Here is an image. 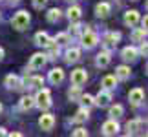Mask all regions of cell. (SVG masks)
<instances>
[{
	"label": "cell",
	"instance_id": "20",
	"mask_svg": "<svg viewBox=\"0 0 148 137\" xmlns=\"http://www.w3.org/2000/svg\"><path fill=\"white\" fill-rule=\"evenodd\" d=\"M130 75H132V71H130V66H119L117 70H115L117 81H126V79H130Z\"/></svg>",
	"mask_w": 148,
	"mask_h": 137
},
{
	"label": "cell",
	"instance_id": "4",
	"mask_svg": "<svg viewBox=\"0 0 148 137\" xmlns=\"http://www.w3.org/2000/svg\"><path fill=\"white\" fill-rule=\"evenodd\" d=\"M121 40V33H117V31H108L106 35H104V40H102V44H104V48L110 51L113 49L117 46V42Z\"/></svg>",
	"mask_w": 148,
	"mask_h": 137
},
{
	"label": "cell",
	"instance_id": "9",
	"mask_svg": "<svg viewBox=\"0 0 148 137\" xmlns=\"http://www.w3.org/2000/svg\"><path fill=\"white\" fill-rule=\"evenodd\" d=\"M110 101H112V93H110V90H104V88H102L99 91V95L95 97V104L101 106V108L108 106V104H110Z\"/></svg>",
	"mask_w": 148,
	"mask_h": 137
},
{
	"label": "cell",
	"instance_id": "22",
	"mask_svg": "<svg viewBox=\"0 0 148 137\" xmlns=\"http://www.w3.org/2000/svg\"><path fill=\"white\" fill-rule=\"evenodd\" d=\"M146 35H148V31L145 29V27H137V29H134V33H132V40L141 44L146 38Z\"/></svg>",
	"mask_w": 148,
	"mask_h": 137
},
{
	"label": "cell",
	"instance_id": "14",
	"mask_svg": "<svg viewBox=\"0 0 148 137\" xmlns=\"http://www.w3.org/2000/svg\"><path fill=\"white\" fill-rule=\"evenodd\" d=\"M137 22H139V13H137L135 9H130V11H126V13H124V24H126V26L134 27Z\"/></svg>",
	"mask_w": 148,
	"mask_h": 137
},
{
	"label": "cell",
	"instance_id": "29",
	"mask_svg": "<svg viewBox=\"0 0 148 137\" xmlns=\"http://www.w3.org/2000/svg\"><path fill=\"white\" fill-rule=\"evenodd\" d=\"M123 113H124V108L121 104H113L110 108V119H121Z\"/></svg>",
	"mask_w": 148,
	"mask_h": 137
},
{
	"label": "cell",
	"instance_id": "23",
	"mask_svg": "<svg viewBox=\"0 0 148 137\" xmlns=\"http://www.w3.org/2000/svg\"><path fill=\"white\" fill-rule=\"evenodd\" d=\"M81 95H82V91H81V86H73L70 88V91H68V99H70L71 102H77L79 99H81Z\"/></svg>",
	"mask_w": 148,
	"mask_h": 137
},
{
	"label": "cell",
	"instance_id": "28",
	"mask_svg": "<svg viewBox=\"0 0 148 137\" xmlns=\"http://www.w3.org/2000/svg\"><path fill=\"white\" fill-rule=\"evenodd\" d=\"M46 16H48V22L55 24V22L62 16V11H60L59 8H53V9H49V11H48V15H46Z\"/></svg>",
	"mask_w": 148,
	"mask_h": 137
},
{
	"label": "cell",
	"instance_id": "6",
	"mask_svg": "<svg viewBox=\"0 0 148 137\" xmlns=\"http://www.w3.org/2000/svg\"><path fill=\"white\" fill-rule=\"evenodd\" d=\"M38 126H40V130H44V132L53 130V126H55V117L51 115V113H44V115H40V119H38Z\"/></svg>",
	"mask_w": 148,
	"mask_h": 137
},
{
	"label": "cell",
	"instance_id": "30",
	"mask_svg": "<svg viewBox=\"0 0 148 137\" xmlns=\"http://www.w3.org/2000/svg\"><path fill=\"white\" fill-rule=\"evenodd\" d=\"M42 84H44V79L37 75V77L29 79V84H27V88H33V90H40V88H42Z\"/></svg>",
	"mask_w": 148,
	"mask_h": 137
},
{
	"label": "cell",
	"instance_id": "34",
	"mask_svg": "<svg viewBox=\"0 0 148 137\" xmlns=\"http://www.w3.org/2000/svg\"><path fill=\"white\" fill-rule=\"evenodd\" d=\"M71 135H75V137H88V132L84 128H77V130H73Z\"/></svg>",
	"mask_w": 148,
	"mask_h": 137
},
{
	"label": "cell",
	"instance_id": "44",
	"mask_svg": "<svg viewBox=\"0 0 148 137\" xmlns=\"http://www.w3.org/2000/svg\"><path fill=\"white\" fill-rule=\"evenodd\" d=\"M146 73H148V64H146Z\"/></svg>",
	"mask_w": 148,
	"mask_h": 137
},
{
	"label": "cell",
	"instance_id": "36",
	"mask_svg": "<svg viewBox=\"0 0 148 137\" xmlns=\"http://www.w3.org/2000/svg\"><path fill=\"white\" fill-rule=\"evenodd\" d=\"M46 2H48V0H33V5H35L37 9H42L44 5H46Z\"/></svg>",
	"mask_w": 148,
	"mask_h": 137
},
{
	"label": "cell",
	"instance_id": "41",
	"mask_svg": "<svg viewBox=\"0 0 148 137\" xmlns=\"http://www.w3.org/2000/svg\"><path fill=\"white\" fill-rule=\"evenodd\" d=\"M145 5H146V9H148V0H146V4H145Z\"/></svg>",
	"mask_w": 148,
	"mask_h": 137
},
{
	"label": "cell",
	"instance_id": "16",
	"mask_svg": "<svg viewBox=\"0 0 148 137\" xmlns=\"http://www.w3.org/2000/svg\"><path fill=\"white\" fill-rule=\"evenodd\" d=\"M81 15H82V11H81L79 5H70V9L66 11V16H68V20H70V22L81 20Z\"/></svg>",
	"mask_w": 148,
	"mask_h": 137
},
{
	"label": "cell",
	"instance_id": "33",
	"mask_svg": "<svg viewBox=\"0 0 148 137\" xmlns=\"http://www.w3.org/2000/svg\"><path fill=\"white\" fill-rule=\"evenodd\" d=\"M53 40H55L57 44H59V46H62V44H68V42H70V33H57Z\"/></svg>",
	"mask_w": 148,
	"mask_h": 137
},
{
	"label": "cell",
	"instance_id": "42",
	"mask_svg": "<svg viewBox=\"0 0 148 137\" xmlns=\"http://www.w3.org/2000/svg\"><path fill=\"white\" fill-rule=\"evenodd\" d=\"M68 2H77V0H68Z\"/></svg>",
	"mask_w": 148,
	"mask_h": 137
},
{
	"label": "cell",
	"instance_id": "32",
	"mask_svg": "<svg viewBox=\"0 0 148 137\" xmlns=\"http://www.w3.org/2000/svg\"><path fill=\"white\" fill-rule=\"evenodd\" d=\"M82 31H86L84 29V26L81 24V22H71V27H70V35H81Z\"/></svg>",
	"mask_w": 148,
	"mask_h": 137
},
{
	"label": "cell",
	"instance_id": "19",
	"mask_svg": "<svg viewBox=\"0 0 148 137\" xmlns=\"http://www.w3.org/2000/svg\"><path fill=\"white\" fill-rule=\"evenodd\" d=\"M79 59H81V49L71 48V49L66 51V62H68V64H75Z\"/></svg>",
	"mask_w": 148,
	"mask_h": 137
},
{
	"label": "cell",
	"instance_id": "31",
	"mask_svg": "<svg viewBox=\"0 0 148 137\" xmlns=\"http://www.w3.org/2000/svg\"><path fill=\"white\" fill-rule=\"evenodd\" d=\"M82 102V106L84 108H92L93 104H95V97H92L90 93H86V95H81V99H79Z\"/></svg>",
	"mask_w": 148,
	"mask_h": 137
},
{
	"label": "cell",
	"instance_id": "17",
	"mask_svg": "<svg viewBox=\"0 0 148 137\" xmlns=\"http://www.w3.org/2000/svg\"><path fill=\"white\" fill-rule=\"evenodd\" d=\"M64 81V71L60 70V68H53V70L49 71V82L51 84H60Z\"/></svg>",
	"mask_w": 148,
	"mask_h": 137
},
{
	"label": "cell",
	"instance_id": "24",
	"mask_svg": "<svg viewBox=\"0 0 148 137\" xmlns=\"http://www.w3.org/2000/svg\"><path fill=\"white\" fill-rule=\"evenodd\" d=\"M117 86V77L115 75H106L102 79V88L104 90H113Z\"/></svg>",
	"mask_w": 148,
	"mask_h": 137
},
{
	"label": "cell",
	"instance_id": "37",
	"mask_svg": "<svg viewBox=\"0 0 148 137\" xmlns=\"http://www.w3.org/2000/svg\"><path fill=\"white\" fill-rule=\"evenodd\" d=\"M141 24H143V27H145V29L148 31V15H145V18L141 20Z\"/></svg>",
	"mask_w": 148,
	"mask_h": 137
},
{
	"label": "cell",
	"instance_id": "40",
	"mask_svg": "<svg viewBox=\"0 0 148 137\" xmlns=\"http://www.w3.org/2000/svg\"><path fill=\"white\" fill-rule=\"evenodd\" d=\"M0 135H5V130L4 128H0Z\"/></svg>",
	"mask_w": 148,
	"mask_h": 137
},
{
	"label": "cell",
	"instance_id": "12",
	"mask_svg": "<svg viewBox=\"0 0 148 137\" xmlns=\"http://www.w3.org/2000/svg\"><path fill=\"white\" fill-rule=\"evenodd\" d=\"M110 13H112V8H110L108 2H99L97 5H95V15H97L99 18H106Z\"/></svg>",
	"mask_w": 148,
	"mask_h": 137
},
{
	"label": "cell",
	"instance_id": "27",
	"mask_svg": "<svg viewBox=\"0 0 148 137\" xmlns=\"http://www.w3.org/2000/svg\"><path fill=\"white\" fill-rule=\"evenodd\" d=\"M49 40H51V38H49V35H48L46 31H38L37 35H35V44L37 46H46Z\"/></svg>",
	"mask_w": 148,
	"mask_h": 137
},
{
	"label": "cell",
	"instance_id": "45",
	"mask_svg": "<svg viewBox=\"0 0 148 137\" xmlns=\"http://www.w3.org/2000/svg\"><path fill=\"white\" fill-rule=\"evenodd\" d=\"M146 135H148V134H146Z\"/></svg>",
	"mask_w": 148,
	"mask_h": 137
},
{
	"label": "cell",
	"instance_id": "15",
	"mask_svg": "<svg viewBox=\"0 0 148 137\" xmlns=\"http://www.w3.org/2000/svg\"><path fill=\"white\" fill-rule=\"evenodd\" d=\"M46 48H48V59H51V60H53V59H57V57H59V51H60V46L59 44H57L55 40H53V38H51V40L46 44Z\"/></svg>",
	"mask_w": 148,
	"mask_h": 137
},
{
	"label": "cell",
	"instance_id": "1",
	"mask_svg": "<svg viewBox=\"0 0 148 137\" xmlns=\"http://www.w3.org/2000/svg\"><path fill=\"white\" fill-rule=\"evenodd\" d=\"M35 106H38L40 110H48V108L51 106V93H49V90H46V88L38 90V93L35 95Z\"/></svg>",
	"mask_w": 148,
	"mask_h": 137
},
{
	"label": "cell",
	"instance_id": "26",
	"mask_svg": "<svg viewBox=\"0 0 148 137\" xmlns=\"http://www.w3.org/2000/svg\"><path fill=\"white\" fill-rule=\"evenodd\" d=\"M18 81H20V79L16 77V75H13V73H9V75L4 79V84H5V86H8L9 90H13V88L16 90V86H18Z\"/></svg>",
	"mask_w": 148,
	"mask_h": 137
},
{
	"label": "cell",
	"instance_id": "21",
	"mask_svg": "<svg viewBox=\"0 0 148 137\" xmlns=\"http://www.w3.org/2000/svg\"><path fill=\"white\" fill-rule=\"evenodd\" d=\"M88 117H90V108H81L77 113H75V117H73V123H86L88 121Z\"/></svg>",
	"mask_w": 148,
	"mask_h": 137
},
{
	"label": "cell",
	"instance_id": "13",
	"mask_svg": "<svg viewBox=\"0 0 148 137\" xmlns=\"http://www.w3.org/2000/svg\"><path fill=\"white\" fill-rule=\"evenodd\" d=\"M110 60H112L110 51L104 49V51H101V53L97 55V59H95V64H97V68H106L108 64H110Z\"/></svg>",
	"mask_w": 148,
	"mask_h": 137
},
{
	"label": "cell",
	"instance_id": "2",
	"mask_svg": "<svg viewBox=\"0 0 148 137\" xmlns=\"http://www.w3.org/2000/svg\"><path fill=\"white\" fill-rule=\"evenodd\" d=\"M27 24H29V15H27V11H18V13L13 16V20H11V26H13L16 31L26 29Z\"/></svg>",
	"mask_w": 148,
	"mask_h": 137
},
{
	"label": "cell",
	"instance_id": "10",
	"mask_svg": "<svg viewBox=\"0 0 148 137\" xmlns=\"http://www.w3.org/2000/svg\"><path fill=\"white\" fill-rule=\"evenodd\" d=\"M121 57H123L124 62H134L139 57V51H137V48H134V46H128V48H124L121 51Z\"/></svg>",
	"mask_w": 148,
	"mask_h": 137
},
{
	"label": "cell",
	"instance_id": "39",
	"mask_svg": "<svg viewBox=\"0 0 148 137\" xmlns=\"http://www.w3.org/2000/svg\"><path fill=\"white\" fill-rule=\"evenodd\" d=\"M4 59V48H0V60Z\"/></svg>",
	"mask_w": 148,
	"mask_h": 137
},
{
	"label": "cell",
	"instance_id": "18",
	"mask_svg": "<svg viewBox=\"0 0 148 137\" xmlns=\"http://www.w3.org/2000/svg\"><path fill=\"white\" fill-rule=\"evenodd\" d=\"M18 106H20V110H22V112H29L31 108H35V97H29V95L22 97Z\"/></svg>",
	"mask_w": 148,
	"mask_h": 137
},
{
	"label": "cell",
	"instance_id": "3",
	"mask_svg": "<svg viewBox=\"0 0 148 137\" xmlns=\"http://www.w3.org/2000/svg\"><path fill=\"white\" fill-rule=\"evenodd\" d=\"M97 42H99L97 33H93V31H90V29H86V31L81 33V44H82L86 49L95 48V46H97Z\"/></svg>",
	"mask_w": 148,
	"mask_h": 137
},
{
	"label": "cell",
	"instance_id": "35",
	"mask_svg": "<svg viewBox=\"0 0 148 137\" xmlns=\"http://www.w3.org/2000/svg\"><path fill=\"white\" fill-rule=\"evenodd\" d=\"M139 55H145V57H148V42H141V46H139Z\"/></svg>",
	"mask_w": 148,
	"mask_h": 137
},
{
	"label": "cell",
	"instance_id": "7",
	"mask_svg": "<svg viewBox=\"0 0 148 137\" xmlns=\"http://www.w3.org/2000/svg\"><path fill=\"white\" fill-rule=\"evenodd\" d=\"M88 81V73H86V70H75V71H71V82L75 84V86H82L84 82Z\"/></svg>",
	"mask_w": 148,
	"mask_h": 137
},
{
	"label": "cell",
	"instance_id": "5",
	"mask_svg": "<svg viewBox=\"0 0 148 137\" xmlns=\"http://www.w3.org/2000/svg\"><path fill=\"white\" fill-rule=\"evenodd\" d=\"M128 101H130V104H132V106H139L141 102L145 101V91L141 90V88H134V90H130V93H128Z\"/></svg>",
	"mask_w": 148,
	"mask_h": 137
},
{
	"label": "cell",
	"instance_id": "11",
	"mask_svg": "<svg viewBox=\"0 0 148 137\" xmlns=\"http://www.w3.org/2000/svg\"><path fill=\"white\" fill-rule=\"evenodd\" d=\"M119 132V123L117 119H110V121H106L102 124V134L104 135H115Z\"/></svg>",
	"mask_w": 148,
	"mask_h": 137
},
{
	"label": "cell",
	"instance_id": "25",
	"mask_svg": "<svg viewBox=\"0 0 148 137\" xmlns=\"http://www.w3.org/2000/svg\"><path fill=\"white\" fill-rule=\"evenodd\" d=\"M141 128H143V123H141L139 119H135V121L126 123V132H128V135H130V134H137Z\"/></svg>",
	"mask_w": 148,
	"mask_h": 137
},
{
	"label": "cell",
	"instance_id": "8",
	"mask_svg": "<svg viewBox=\"0 0 148 137\" xmlns=\"http://www.w3.org/2000/svg\"><path fill=\"white\" fill-rule=\"evenodd\" d=\"M46 60H48V57L44 53H35L29 60V70H40V68L46 64Z\"/></svg>",
	"mask_w": 148,
	"mask_h": 137
},
{
	"label": "cell",
	"instance_id": "43",
	"mask_svg": "<svg viewBox=\"0 0 148 137\" xmlns=\"http://www.w3.org/2000/svg\"><path fill=\"white\" fill-rule=\"evenodd\" d=\"M0 113H2V104H0Z\"/></svg>",
	"mask_w": 148,
	"mask_h": 137
},
{
	"label": "cell",
	"instance_id": "38",
	"mask_svg": "<svg viewBox=\"0 0 148 137\" xmlns=\"http://www.w3.org/2000/svg\"><path fill=\"white\" fill-rule=\"evenodd\" d=\"M5 2H8V4H13V5H15V4H18V0H5Z\"/></svg>",
	"mask_w": 148,
	"mask_h": 137
}]
</instances>
